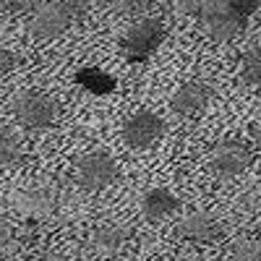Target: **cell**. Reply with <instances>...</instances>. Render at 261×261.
I'll return each mask as SVG.
<instances>
[{
  "mask_svg": "<svg viewBox=\"0 0 261 261\" xmlns=\"http://www.w3.org/2000/svg\"><path fill=\"white\" fill-rule=\"evenodd\" d=\"M212 97H214V86L206 84V81L193 79V81H186L180 89L172 94L170 107H172V113H178V115H196L209 105Z\"/></svg>",
  "mask_w": 261,
  "mask_h": 261,
  "instance_id": "cell-8",
  "label": "cell"
},
{
  "mask_svg": "<svg viewBox=\"0 0 261 261\" xmlns=\"http://www.w3.org/2000/svg\"><path fill=\"white\" fill-rule=\"evenodd\" d=\"M165 39V24L160 18H144L134 24L120 39V55L128 63H144Z\"/></svg>",
  "mask_w": 261,
  "mask_h": 261,
  "instance_id": "cell-4",
  "label": "cell"
},
{
  "mask_svg": "<svg viewBox=\"0 0 261 261\" xmlns=\"http://www.w3.org/2000/svg\"><path fill=\"white\" fill-rule=\"evenodd\" d=\"M86 8L81 0H68V3H37L34 16L29 21V29L37 39H55L73 24Z\"/></svg>",
  "mask_w": 261,
  "mask_h": 261,
  "instance_id": "cell-2",
  "label": "cell"
},
{
  "mask_svg": "<svg viewBox=\"0 0 261 261\" xmlns=\"http://www.w3.org/2000/svg\"><path fill=\"white\" fill-rule=\"evenodd\" d=\"M251 165V151L246 144L241 141H220L214 149H212V154H209V167L217 178H222V180H230V178H238L241 172Z\"/></svg>",
  "mask_w": 261,
  "mask_h": 261,
  "instance_id": "cell-6",
  "label": "cell"
},
{
  "mask_svg": "<svg viewBox=\"0 0 261 261\" xmlns=\"http://www.w3.org/2000/svg\"><path fill=\"white\" fill-rule=\"evenodd\" d=\"M199 18L204 32L214 42H232L246 29V16L235 8V0H209L199 3Z\"/></svg>",
  "mask_w": 261,
  "mask_h": 261,
  "instance_id": "cell-1",
  "label": "cell"
},
{
  "mask_svg": "<svg viewBox=\"0 0 261 261\" xmlns=\"http://www.w3.org/2000/svg\"><path fill=\"white\" fill-rule=\"evenodd\" d=\"M180 201L178 196L172 193L170 188H149L141 199V214L146 217L149 222H160V220H167L172 212H178Z\"/></svg>",
  "mask_w": 261,
  "mask_h": 261,
  "instance_id": "cell-11",
  "label": "cell"
},
{
  "mask_svg": "<svg viewBox=\"0 0 261 261\" xmlns=\"http://www.w3.org/2000/svg\"><path fill=\"white\" fill-rule=\"evenodd\" d=\"M246 209H251V212H261V180L258 183H253L251 188H248V193H246Z\"/></svg>",
  "mask_w": 261,
  "mask_h": 261,
  "instance_id": "cell-17",
  "label": "cell"
},
{
  "mask_svg": "<svg viewBox=\"0 0 261 261\" xmlns=\"http://www.w3.org/2000/svg\"><path fill=\"white\" fill-rule=\"evenodd\" d=\"M151 261H157V258H151Z\"/></svg>",
  "mask_w": 261,
  "mask_h": 261,
  "instance_id": "cell-21",
  "label": "cell"
},
{
  "mask_svg": "<svg viewBox=\"0 0 261 261\" xmlns=\"http://www.w3.org/2000/svg\"><path fill=\"white\" fill-rule=\"evenodd\" d=\"M16 63H18V58H16L11 50H3V47H0V76L11 73V71L16 68Z\"/></svg>",
  "mask_w": 261,
  "mask_h": 261,
  "instance_id": "cell-18",
  "label": "cell"
},
{
  "mask_svg": "<svg viewBox=\"0 0 261 261\" xmlns=\"http://www.w3.org/2000/svg\"><path fill=\"white\" fill-rule=\"evenodd\" d=\"M13 115L29 130H45L58 120V105L45 92L27 89L13 97Z\"/></svg>",
  "mask_w": 261,
  "mask_h": 261,
  "instance_id": "cell-3",
  "label": "cell"
},
{
  "mask_svg": "<svg viewBox=\"0 0 261 261\" xmlns=\"http://www.w3.org/2000/svg\"><path fill=\"white\" fill-rule=\"evenodd\" d=\"M130 235H134V230L123 222H102L92 235V246L102 256H115L130 241Z\"/></svg>",
  "mask_w": 261,
  "mask_h": 261,
  "instance_id": "cell-10",
  "label": "cell"
},
{
  "mask_svg": "<svg viewBox=\"0 0 261 261\" xmlns=\"http://www.w3.org/2000/svg\"><path fill=\"white\" fill-rule=\"evenodd\" d=\"M175 232L180 238H186V241L209 243V241H217L222 235V222L209 212H191L175 225Z\"/></svg>",
  "mask_w": 261,
  "mask_h": 261,
  "instance_id": "cell-9",
  "label": "cell"
},
{
  "mask_svg": "<svg viewBox=\"0 0 261 261\" xmlns=\"http://www.w3.org/2000/svg\"><path fill=\"white\" fill-rule=\"evenodd\" d=\"M76 178H79L81 188H86V191L110 188L118 178V165L110 154H105V151H89V154L79 157Z\"/></svg>",
  "mask_w": 261,
  "mask_h": 261,
  "instance_id": "cell-5",
  "label": "cell"
},
{
  "mask_svg": "<svg viewBox=\"0 0 261 261\" xmlns=\"http://www.w3.org/2000/svg\"><path fill=\"white\" fill-rule=\"evenodd\" d=\"M16 209L24 217H29V220H42V217L53 214L55 199L47 188H29L16 196Z\"/></svg>",
  "mask_w": 261,
  "mask_h": 261,
  "instance_id": "cell-12",
  "label": "cell"
},
{
  "mask_svg": "<svg viewBox=\"0 0 261 261\" xmlns=\"http://www.w3.org/2000/svg\"><path fill=\"white\" fill-rule=\"evenodd\" d=\"M165 134V123L157 113L139 110L123 123V141L130 149H149L154 146Z\"/></svg>",
  "mask_w": 261,
  "mask_h": 261,
  "instance_id": "cell-7",
  "label": "cell"
},
{
  "mask_svg": "<svg viewBox=\"0 0 261 261\" xmlns=\"http://www.w3.org/2000/svg\"><path fill=\"white\" fill-rule=\"evenodd\" d=\"M241 76L248 86H258L261 89V47L248 50L243 55V65H241Z\"/></svg>",
  "mask_w": 261,
  "mask_h": 261,
  "instance_id": "cell-15",
  "label": "cell"
},
{
  "mask_svg": "<svg viewBox=\"0 0 261 261\" xmlns=\"http://www.w3.org/2000/svg\"><path fill=\"white\" fill-rule=\"evenodd\" d=\"M11 238H13V227H11V222L0 217V248H6V246L11 243Z\"/></svg>",
  "mask_w": 261,
  "mask_h": 261,
  "instance_id": "cell-19",
  "label": "cell"
},
{
  "mask_svg": "<svg viewBox=\"0 0 261 261\" xmlns=\"http://www.w3.org/2000/svg\"><path fill=\"white\" fill-rule=\"evenodd\" d=\"M21 160V139L16 130L0 125V167H13Z\"/></svg>",
  "mask_w": 261,
  "mask_h": 261,
  "instance_id": "cell-14",
  "label": "cell"
},
{
  "mask_svg": "<svg viewBox=\"0 0 261 261\" xmlns=\"http://www.w3.org/2000/svg\"><path fill=\"white\" fill-rule=\"evenodd\" d=\"M37 261H68L63 253H55V251H47V253H42Z\"/></svg>",
  "mask_w": 261,
  "mask_h": 261,
  "instance_id": "cell-20",
  "label": "cell"
},
{
  "mask_svg": "<svg viewBox=\"0 0 261 261\" xmlns=\"http://www.w3.org/2000/svg\"><path fill=\"white\" fill-rule=\"evenodd\" d=\"M232 256L238 261H261V241H248V238H241L230 246Z\"/></svg>",
  "mask_w": 261,
  "mask_h": 261,
  "instance_id": "cell-16",
  "label": "cell"
},
{
  "mask_svg": "<svg viewBox=\"0 0 261 261\" xmlns=\"http://www.w3.org/2000/svg\"><path fill=\"white\" fill-rule=\"evenodd\" d=\"M76 81L79 86H84L89 94H97V97H105L110 94L115 89V79L110 73H105L102 68H94V65H89V68H81L76 73Z\"/></svg>",
  "mask_w": 261,
  "mask_h": 261,
  "instance_id": "cell-13",
  "label": "cell"
}]
</instances>
